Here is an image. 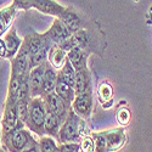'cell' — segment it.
Wrapping results in <instances>:
<instances>
[{"label":"cell","instance_id":"d6986e66","mask_svg":"<svg viewBox=\"0 0 152 152\" xmlns=\"http://www.w3.org/2000/svg\"><path fill=\"white\" fill-rule=\"evenodd\" d=\"M54 91L65 101L67 105H72V101L74 100V96H75V91H74V88L71 86L69 84H67L66 82H63L62 79L57 78V82H56V85H55V89Z\"/></svg>","mask_w":152,"mask_h":152},{"label":"cell","instance_id":"7c38bea8","mask_svg":"<svg viewBox=\"0 0 152 152\" xmlns=\"http://www.w3.org/2000/svg\"><path fill=\"white\" fill-rule=\"evenodd\" d=\"M4 42L6 44V49H7V55H6V58L7 60H11L12 57H14L18 49L21 48L22 45V42L23 39H21V38L18 37V34L16 33V29L14 27H11L5 34H4Z\"/></svg>","mask_w":152,"mask_h":152},{"label":"cell","instance_id":"ba28073f","mask_svg":"<svg viewBox=\"0 0 152 152\" xmlns=\"http://www.w3.org/2000/svg\"><path fill=\"white\" fill-rule=\"evenodd\" d=\"M45 63H42L39 66H35L29 71L28 74V82H29V90L31 96H42V88H43V77H44V71H45Z\"/></svg>","mask_w":152,"mask_h":152},{"label":"cell","instance_id":"9a60e30c","mask_svg":"<svg viewBox=\"0 0 152 152\" xmlns=\"http://www.w3.org/2000/svg\"><path fill=\"white\" fill-rule=\"evenodd\" d=\"M67 58L75 71L88 67V53L85 51V49H82L79 46L71 49L67 53Z\"/></svg>","mask_w":152,"mask_h":152},{"label":"cell","instance_id":"2e32d148","mask_svg":"<svg viewBox=\"0 0 152 152\" xmlns=\"http://www.w3.org/2000/svg\"><path fill=\"white\" fill-rule=\"evenodd\" d=\"M56 82H57V69H55L49 63V61H46V63H45V71H44V77H43L42 96L54 91Z\"/></svg>","mask_w":152,"mask_h":152},{"label":"cell","instance_id":"8992f818","mask_svg":"<svg viewBox=\"0 0 152 152\" xmlns=\"http://www.w3.org/2000/svg\"><path fill=\"white\" fill-rule=\"evenodd\" d=\"M71 108L85 121L89 119L93 111V89L75 95L74 100L72 101Z\"/></svg>","mask_w":152,"mask_h":152},{"label":"cell","instance_id":"f1b7e54d","mask_svg":"<svg viewBox=\"0 0 152 152\" xmlns=\"http://www.w3.org/2000/svg\"><path fill=\"white\" fill-rule=\"evenodd\" d=\"M6 55H7L6 44H5L3 38L0 37V58H6Z\"/></svg>","mask_w":152,"mask_h":152},{"label":"cell","instance_id":"30bf717a","mask_svg":"<svg viewBox=\"0 0 152 152\" xmlns=\"http://www.w3.org/2000/svg\"><path fill=\"white\" fill-rule=\"evenodd\" d=\"M106 137V151H118L126 141L124 128H117L104 132Z\"/></svg>","mask_w":152,"mask_h":152},{"label":"cell","instance_id":"8fae6325","mask_svg":"<svg viewBox=\"0 0 152 152\" xmlns=\"http://www.w3.org/2000/svg\"><path fill=\"white\" fill-rule=\"evenodd\" d=\"M66 6H62L55 0H33V9L38 10L44 15L60 17Z\"/></svg>","mask_w":152,"mask_h":152},{"label":"cell","instance_id":"4dcf8cb0","mask_svg":"<svg viewBox=\"0 0 152 152\" xmlns=\"http://www.w3.org/2000/svg\"><path fill=\"white\" fill-rule=\"evenodd\" d=\"M0 147H1V123H0Z\"/></svg>","mask_w":152,"mask_h":152},{"label":"cell","instance_id":"7a4b0ae2","mask_svg":"<svg viewBox=\"0 0 152 152\" xmlns=\"http://www.w3.org/2000/svg\"><path fill=\"white\" fill-rule=\"evenodd\" d=\"M88 135V124L84 118L78 116L72 108H69L66 119L63 121L56 140L58 144L69 142V141H79L83 136Z\"/></svg>","mask_w":152,"mask_h":152},{"label":"cell","instance_id":"44dd1931","mask_svg":"<svg viewBox=\"0 0 152 152\" xmlns=\"http://www.w3.org/2000/svg\"><path fill=\"white\" fill-rule=\"evenodd\" d=\"M57 78L62 79L63 82H66L67 84H69L71 86L74 88V84H75V69L72 66V63L68 61V58L66 60L65 63H63V66L58 69Z\"/></svg>","mask_w":152,"mask_h":152},{"label":"cell","instance_id":"603a6c76","mask_svg":"<svg viewBox=\"0 0 152 152\" xmlns=\"http://www.w3.org/2000/svg\"><path fill=\"white\" fill-rule=\"evenodd\" d=\"M72 37H73L74 42L77 43V46H79L82 49H86L88 45H89V35H88L86 31L80 28L78 31H75L74 33H72Z\"/></svg>","mask_w":152,"mask_h":152},{"label":"cell","instance_id":"484cf974","mask_svg":"<svg viewBox=\"0 0 152 152\" xmlns=\"http://www.w3.org/2000/svg\"><path fill=\"white\" fill-rule=\"evenodd\" d=\"M80 144L79 141H69L58 144V152H79Z\"/></svg>","mask_w":152,"mask_h":152},{"label":"cell","instance_id":"4316f807","mask_svg":"<svg viewBox=\"0 0 152 152\" xmlns=\"http://www.w3.org/2000/svg\"><path fill=\"white\" fill-rule=\"evenodd\" d=\"M117 121L122 124V125H126L130 122V112L128 108H121L117 112Z\"/></svg>","mask_w":152,"mask_h":152},{"label":"cell","instance_id":"52a82bcc","mask_svg":"<svg viewBox=\"0 0 152 152\" xmlns=\"http://www.w3.org/2000/svg\"><path fill=\"white\" fill-rule=\"evenodd\" d=\"M43 99H44V102H45L46 112L53 113V115H55L62 122L66 119L71 106L67 105L55 91H51V93L44 95Z\"/></svg>","mask_w":152,"mask_h":152},{"label":"cell","instance_id":"4fadbf2b","mask_svg":"<svg viewBox=\"0 0 152 152\" xmlns=\"http://www.w3.org/2000/svg\"><path fill=\"white\" fill-rule=\"evenodd\" d=\"M17 11L18 10L12 4L0 9V37H3L12 27V22L16 17Z\"/></svg>","mask_w":152,"mask_h":152},{"label":"cell","instance_id":"5b68a950","mask_svg":"<svg viewBox=\"0 0 152 152\" xmlns=\"http://www.w3.org/2000/svg\"><path fill=\"white\" fill-rule=\"evenodd\" d=\"M11 62V73L17 74L20 77H24L29 73V49L27 42L23 39L21 48L18 49L17 54L10 60Z\"/></svg>","mask_w":152,"mask_h":152},{"label":"cell","instance_id":"ac0fdd59","mask_svg":"<svg viewBox=\"0 0 152 152\" xmlns=\"http://www.w3.org/2000/svg\"><path fill=\"white\" fill-rule=\"evenodd\" d=\"M66 60H67V51H65L61 46L54 44L51 46V49H50V51H49V56H48L49 63L55 69L58 71L63 66V63L66 62Z\"/></svg>","mask_w":152,"mask_h":152},{"label":"cell","instance_id":"cb8c5ba5","mask_svg":"<svg viewBox=\"0 0 152 152\" xmlns=\"http://www.w3.org/2000/svg\"><path fill=\"white\" fill-rule=\"evenodd\" d=\"M112 95H113V89H112L111 84L107 82L101 83L99 86V96H100L101 101H102V102L110 101L112 99Z\"/></svg>","mask_w":152,"mask_h":152},{"label":"cell","instance_id":"7402d4cb","mask_svg":"<svg viewBox=\"0 0 152 152\" xmlns=\"http://www.w3.org/2000/svg\"><path fill=\"white\" fill-rule=\"evenodd\" d=\"M39 150L42 152H58V145L56 144V139L50 135H42L38 140Z\"/></svg>","mask_w":152,"mask_h":152},{"label":"cell","instance_id":"f546056e","mask_svg":"<svg viewBox=\"0 0 152 152\" xmlns=\"http://www.w3.org/2000/svg\"><path fill=\"white\" fill-rule=\"evenodd\" d=\"M10 0H0V9H3L5 5H6V3H9Z\"/></svg>","mask_w":152,"mask_h":152},{"label":"cell","instance_id":"ffe728a7","mask_svg":"<svg viewBox=\"0 0 152 152\" xmlns=\"http://www.w3.org/2000/svg\"><path fill=\"white\" fill-rule=\"evenodd\" d=\"M62 123L63 122L60 118H57L55 115H53V113H50V112H46V117H45V122H44V132H45V134L56 139Z\"/></svg>","mask_w":152,"mask_h":152},{"label":"cell","instance_id":"277c9868","mask_svg":"<svg viewBox=\"0 0 152 152\" xmlns=\"http://www.w3.org/2000/svg\"><path fill=\"white\" fill-rule=\"evenodd\" d=\"M16 104H17L16 100H11V99L6 97L5 105H4L3 117L0 119V123H1V136L9 134L12 130H16L18 128L26 126L24 122H22L20 119Z\"/></svg>","mask_w":152,"mask_h":152},{"label":"cell","instance_id":"d4e9b609","mask_svg":"<svg viewBox=\"0 0 152 152\" xmlns=\"http://www.w3.org/2000/svg\"><path fill=\"white\" fill-rule=\"evenodd\" d=\"M79 144H80V151H84V152H93V151H95L94 139L89 134L83 136L82 137V141Z\"/></svg>","mask_w":152,"mask_h":152},{"label":"cell","instance_id":"3957f363","mask_svg":"<svg viewBox=\"0 0 152 152\" xmlns=\"http://www.w3.org/2000/svg\"><path fill=\"white\" fill-rule=\"evenodd\" d=\"M45 117H46V107H45L43 96L32 97L28 106L26 126L38 136L45 135V132H44Z\"/></svg>","mask_w":152,"mask_h":152},{"label":"cell","instance_id":"5bb4252c","mask_svg":"<svg viewBox=\"0 0 152 152\" xmlns=\"http://www.w3.org/2000/svg\"><path fill=\"white\" fill-rule=\"evenodd\" d=\"M58 18L63 22V24H65L72 33L80 29V27H82V18L79 17L78 12L73 10L72 7H65V10L62 11V14L60 15Z\"/></svg>","mask_w":152,"mask_h":152},{"label":"cell","instance_id":"9c48e42d","mask_svg":"<svg viewBox=\"0 0 152 152\" xmlns=\"http://www.w3.org/2000/svg\"><path fill=\"white\" fill-rule=\"evenodd\" d=\"M46 34L49 35V38L51 39V42L54 44L58 45L62 42H65L66 39H68L72 32L63 24V22L58 17H55L51 27L49 28V31H46Z\"/></svg>","mask_w":152,"mask_h":152},{"label":"cell","instance_id":"6da1fadb","mask_svg":"<svg viewBox=\"0 0 152 152\" xmlns=\"http://www.w3.org/2000/svg\"><path fill=\"white\" fill-rule=\"evenodd\" d=\"M1 148L4 151H40L39 144L27 128H18L1 136Z\"/></svg>","mask_w":152,"mask_h":152},{"label":"cell","instance_id":"e0dca14e","mask_svg":"<svg viewBox=\"0 0 152 152\" xmlns=\"http://www.w3.org/2000/svg\"><path fill=\"white\" fill-rule=\"evenodd\" d=\"M89 89H93L91 86V78H90V72L89 68H83L75 71V84H74V91L75 95L84 93Z\"/></svg>","mask_w":152,"mask_h":152},{"label":"cell","instance_id":"83f0119b","mask_svg":"<svg viewBox=\"0 0 152 152\" xmlns=\"http://www.w3.org/2000/svg\"><path fill=\"white\" fill-rule=\"evenodd\" d=\"M11 4L17 10H31V9H33V0H12Z\"/></svg>","mask_w":152,"mask_h":152}]
</instances>
